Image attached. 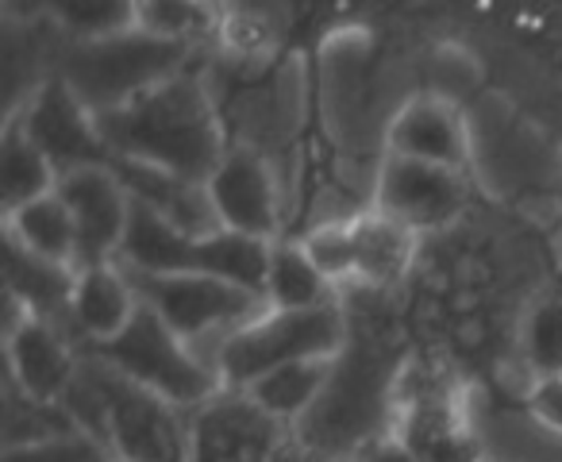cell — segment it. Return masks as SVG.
<instances>
[{
	"label": "cell",
	"instance_id": "obj_1",
	"mask_svg": "<svg viewBox=\"0 0 562 462\" xmlns=\"http://www.w3.org/2000/svg\"><path fill=\"white\" fill-rule=\"evenodd\" d=\"M97 124H101L112 158L158 166V170L201 181V185H209V178L227 155L216 109L201 81L189 74H178L124 109L104 112L97 116Z\"/></svg>",
	"mask_w": 562,
	"mask_h": 462
},
{
	"label": "cell",
	"instance_id": "obj_2",
	"mask_svg": "<svg viewBox=\"0 0 562 462\" xmlns=\"http://www.w3.org/2000/svg\"><path fill=\"white\" fill-rule=\"evenodd\" d=\"M93 359L109 362L112 370L127 378V382L143 385L178 413H201L209 401L224 393L220 374L155 313L139 301L132 324L109 343L89 347Z\"/></svg>",
	"mask_w": 562,
	"mask_h": 462
},
{
	"label": "cell",
	"instance_id": "obj_3",
	"mask_svg": "<svg viewBox=\"0 0 562 462\" xmlns=\"http://www.w3.org/2000/svg\"><path fill=\"white\" fill-rule=\"evenodd\" d=\"M186 58L189 47L132 27L124 35H109V40L74 43L58 78L81 97V104L93 116H104V112L124 109V104L139 101L143 93L186 74L181 70Z\"/></svg>",
	"mask_w": 562,
	"mask_h": 462
},
{
	"label": "cell",
	"instance_id": "obj_4",
	"mask_svg": "<svg viewBox=\"0 0 562 462\" xmlns=\"http://www.w3.org/2000/svg\"><path fill=\"white\" fill-rule=\"evenodd\" d=\"M347 343V308L344 301H331L305 313H278L270 308L266 316L239 328L224 347H216V367L224 390H250L258 378L270 370L290 367V362H316L336 359Z\"/></svg>",
	"mask_w": 562,
	"mask_h": 462
},
{
	"label": "cell",
	"instance_id": "obj_5",
	"mask_svg": "<svg viewBox=\"0 0 562 462\" xmlns=\"http://www.w3.org/2000/svg\"><path fill=\"white\" fill-rule=\"evenodd\" d=\"M124 274H127V282L135 285L143 305L155 308L193 351L212 331H216L220 347H224L239 328H247L250 320L270 313V301L266 297H258V293H250V290H239V285H232V282H220V278L139 274V270H124Z\"/></svg>",
	"mask_w": 562,
	"mask_h": 462
},
{
	"label": "cell",
	"instance_id": "obj_6",
	"mask_svg": "<svg viewBox=\"0 0 562 462\" xmlns=\"http://www.w3.org/2000/svg\"><path fill=\"white\" fill-rule=\"evenodd\" d=\"M109 416V451L116 462H189V424L143 385L127 382L109 362L86 359Z\"/></svg>",
	"mask_w": 562,
	"mask_h": 462
},
{
	"label": "cell",
	"instance_id": "obj_7",
	"mask_svg": "<svg viewBox=\"0 0 562 462\" xmlns=\"http://www.w3.org/2000/svg\"><path fill=\"white\" fill-rule=\"evenodd\" d=\"M12 120H20L27 139L43 150V158L55 166L58 178H66L74 170H86V166L112 162V150L104 143L97 116L81 104V97L63 78L43 81L24 101V112Z\"/></svg>",
	"mask_w": 562,
	"mask_h": 462
},
{
	"label": "cell",
	"instance_id": "obj_8",
	"mask_svg": "<svg viewBox=\"0 0 562 462\" xmlns=\"http://www.w3.org/2000/svg\"><path fill=\"white\" fill-rule=\"evenodd\" d=\"M55 193L63 196L78 227V270L116 262L132 224V193L116 178L112 162L66 173L58 178Z\"/></svg>",
	"mask_w": 562,
	"mask_h": 462
},
{
	"label": "cell",
	"instance_id": "obj_9",
	"mask_svg": "<svg viewBox=\"0 0 562 462\" xmlns=\"http://www.w3.org/2000/svg\"><path fill=\"white\" fill-rule=\"evenodd\" d=\"M281 428L247 393L224 390L189 416V462H266L285 443Z\"/></svg>",
	"mask_w": 562,
	"mask_h": 462
},
{
	"label": "cell",
	"instance_id": "obj_10",
	"mask_svg": "<svg viewBox=\"0 0 562 462\" xmlns=\"http://www.w3.org/2000/svg\"><path fill=\"white\" fill-rule=\"evenodd\" d=\"M462 201H467L462 170L416 162V158L390 155L378 181V212L405 224L408 232L447 224L462 209Z\"/></svg>",
	"mask_w": 562,
	"mask_h": 462
},
{
	"label": "cell",
	"instance_id": "obj_11",
	"mask_svg": "<svg viewBox=\"0 0 562 462\" xmlns=\"http://www.w3.org/2000/svg\"><path fill=\"white\" fill-rule=\"evenodd\" d=\"M209 196L224 232H239V236L273 244V232H278V185H273L270 166H266V158L258 150H227L224 162L209 178Z\"/></svg>",
	"mask_w": 562,
	"mask_h": 462
},
{
	"label": "cell",
	"instance_id": "obj_12",
	"mask_svg": "<svg viewBox=\"0 0 562 462\" xmlns=\"http://www.w3.org/2000/svg\"><path fill=\"white\" fill-rule=\"evenodd\" d=\"M4 347H9V382L24 397L43 401V405H63L81 370L70 331L58 328L55 320L27 316L16 331L4 336Z\"/></svg>",
	"mask_w": 562,
	"mask_h": 462
},
{
	"label": "cell",
	"instance_id": "obj_13",
	"mask_svg": "<svg viewBox=\"0 0 562 462\" xmlns=\"http://www.w3.org/2000/svg\"><path fill=\"white\" fill-rule=\"evenodd\" d=\"M112 170L124 181V189L132 193L135 204L150 209L170 227L186 232V236L204 239V236L224 232L216 209H212L209 185H201V181L178 178V173L158 170V166H147V162H127V158H112Z\"/></svg>",
	"mask_w": 562,
	"mask_h": 462
},
{
	"label": "cell",
	"instance_id": "obj_14",
	"mask_svg": "<svg viewBox=\"0 0 562 462\" xmlns=\"http://www.w3.org/2000/svg\"><path fill=\"white\" fill-rule=\"evenodd\" d=\"M135 308H139V293L127 282L120 262L78 270V285H74V301H70V324L89 347L116 339L132 324Z\"/></svg>",
	"mask_w": 562,
	"mask_h": 462
},
{
	"label": "cell",
	"instance_id": "obj_15",
	"mask_svg": "<svg viewBox=\"0 0 562 462\" xmlns=\"http://www.w3.org/2000/svg\"><path fill=\"white\" fill-rule=\"evenodd\" d=\"M390 150L401 158H416V162L462 170V162H467V127H462L459 112L447 109V104L413 101L393 120Z\"/></svg>",
	"mask_w": 562,
	"mask_h": 462
},
{
	"label": "cell",
	"instance_id": "obj_16",
	"mask_svg": "<svg viewBox=\"0 0 562 462\" xmlns=\"http://www.w3.org/2000/svg\"><path fill=\"white\" fill-rule=\"evenodd\" d=\"M4 282H9V293L27 308V313L40 316V320L58 324V313L70 316L78 270L40 259V255L20 247L16 239L4 232Z\"/></svg>",
	"mask_w": 562,
	"mask_h": 462
},
{
	"label": "cell",
	"instance_id": "obj_17",
	"mask_svg": "<svg viewBox=\"0 0 562 462\" xmlns=\"http://www.w3.org/2000/svg\"><path fill=\"white\" fill-rule=\"evenodd\" d=\"M351 239H355V282L367 290H385V285L401 282L413 259L416 232L405 224L382 216V212H362L351 219Z\"/></svg>",
	"mask_w": 562,
	"mask_h": 462
},
{
	"label": "cell",
	"instance_id": "obj_18",
	"mask_svg": "<svg viewBox=\"0 0 562 462\" xmlns=\"http://www.w3.org/2000/svg\"><path fill=\"white\" fill-rule=\"evenodd\" d=\"M331 362L336 359H316V362H290V367L270 370L258 378L250 390H243L266 416L278 424H301L316 408L321 393L328 390Z\"/></svg>",
	"mask_w": 562,
	"mask_h": 462
},
{
	"label": "cell",
	"instance_id": "obj_19",
	"mask_svg": "<svg viewBox=\"0 0 562 462\" xmlns=\"http://www.w3.org/2000/svg\"><path fill=\"white\" fill-rule=\"evenodd\" d=\"M55 189H58L55 166H50L47 158H43V150L27 139L20 120L9 116L4 139H0V204H4V216L43 201V196H50Z\"/></svg>",
	"mask_w": 562,
	"mask_h": 462
},
{
	"label": "cell",
	"instance_id": "obj_20",
	"mask_svg": "<svg viewBox=\"0 0 562 462\" xmlns=\"http://www.w3.org/2000/svg\"><path fill=\"white\" fill-rule=\"evenodd\" d=\"M4 232H9L20 247L40 255V259L78 270V227H74L70 209H66L58 193H50V196H43V201L4 216Z\"/></svg>",
	"mask_w": 562,
	"mask_h": 462
},
{
	"label": "cell",
	"instance_id": "obj_21",
	"mask_svg": "<svg viewBox=\"0 0 562 462\" xmlns=\"http://www.w3.org/2000/svg\"><path fill=\"white\" fill-rule=\"evenodd\" d=\"M339 293H331V282L316 270L308 251L301 244H273L270 274H266V301L278 313H305V308L331 305Z\"/></svg>",
	"mask_w": 562,
	"mask_h": 462
},
{
	"label": "cell",
	"instance_id": "obj_22",
	"mask_svg": "<svg viewBox=\"0 0 562 462\" xmlns=\"http://www.w3.org/2000/svg\"><path fill=\"white\" fill-rule=\"evenodd\" d=\"M524 354L536 378H562V297L539 301L528 313Z\"/></svg>",
	"mask_w": 562,
	"mask_h": 462
},
{
	"label": "cell",
	"instance_id": "obj_23",
	"mask_svg": "<svg viewBox=\"0 0 562 462\" xmlns=\"http://www.w3.org/2000/svg\"><path fill=\"white\" fill-rule=\"evenodd\" d=\"M135 16H139V27L166 43H181L189 47L193 40H201L216 16L201 4H135Z\"/></svg>",
	"mask_w": 562,
	"mask_h": 462
},
{
	"label": "cell",
	"instance_id": "obj_24",
	"mask_svg": "<svg viewBox=\"0 0 562 462\" xmlns=\"http://www.w3.org/2000/svg\"><path fill=\"white\" fill-rule=\"evenodd\" d=\"M58 24L74 32V43H93L139 27V16H135V4H63Z\"/></svg>",
	"mask_w": 562,
	"mask_h": 462
},
{
	"label": "cell",
	"instance_id": "obj_25",
	"mask_svg": "<svg viewBox=\"0 0 562 462\" xmlns=\"http://www.w3.org/2000/svg\"><path fill=\"white\" fill-rule=\"evenodd\" d=\"M301 247H305L308 259L316 262V270H321L331 285H336V282H355L351 224H321Z\"/></svg>",
	"mask_w": 562,
	"mask_h": 462
},
{
	"label": "cell",
	"instance_id": "obj_26",
	"mask_svg": "<svg viewBox=\"0 0 562 462\" xmlns=\"http://www.w3.org/2000/svg\"><path fill=\"white\" fill-rule=\"evenodd\" d=\"M4 462H116L109 454V447L97 443L86 431L74 436L50 439V443H32V447H9Z\"/></svg>",
	"mask_w": 562,
	"mask_h": 462
},
{
	"label": "cell",
	"instance_id": "obj_27",
	"mask_svg": "<svg viewBox=\"0 0 562 462\" xmlns=\"http://www.w3.org/2000/svg\"><path fill=\"white\" fill-rule=\"evenodd\" d=\"M416 459L420 462H482L485 443L470 428H451L443 436L428 439L424 447H416Z\"/></svg>",
	"mask_w": 562,
	"mask_h": 462
},
{
	"label": "cell",
	"instance_id": "obj_28",
	"mask_svg": "<svg viewBox=\"0 0 562 462\" xmlns=\"http://www.w3.org/2000/svg\"><path fill=\"white\" fill-rule=\"evenodd\" d=\"M528 413L536 416L547 431L562 436V378H539L528 397Z\"/></svg>",
	"mask_w": 562,
	"mask_h": 462
},
{
	"label": "cell",
	"instance_id": "obj_29",
	"mask_svg": "<svg viewBox=\"0 0 562 462\" xmlns=\"http://www.w3.org/2000/svg\"><path fill=\"white\" fill-rule=\"evenodd\" d=\"M351 462H420V459H416V451L401 436H385L374 439L370 447H362Z\"/></svg>",
	"mask_w": 562,
	"mask_h": 462
},
{
	"label": "cell",
	"instance_id": "obj_30",
	"mask_svg": "<svg viewBox=\"0 0 562 462\" xmlns=\"http://www.w3.org/2000/svg\"><path fill=\"white\" fill-rule=\"evenodd\" d=\"M266 462H313V459H308V454L301 451V443H297V439H285V443H281L278 451H273Z\"/></svg>",
	"mask_w": 562,
	"mask_h": 462
}]
</instances>
